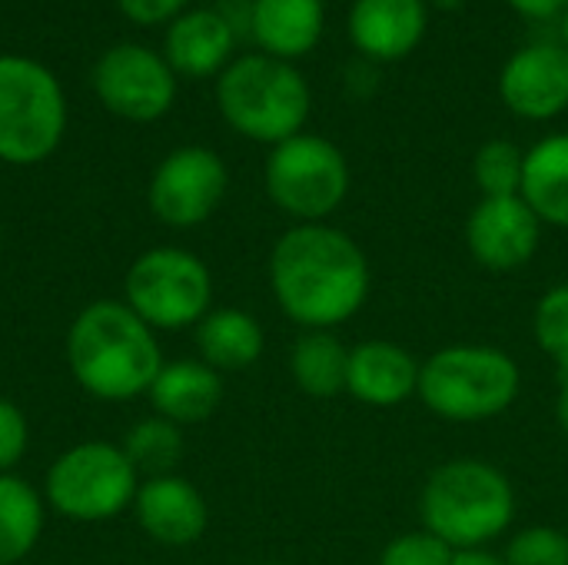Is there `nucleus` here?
Returning a JSON list of instances; mask_svg holds the SVG:
<instances>
[{
  "mask_svg": "<svg viewBox=\"0 0 568 565\" xmlns=\"http://www.w3.org/2000/svg\"><path fill=\"white\" fill-rule=\"evenodd\" d=\"M270 290L300 330H336L366 306L373 273L346 230L296 223L270 250Z\"/></svg>",
  "mask_w": 568,
  "mask_h": 565,
  "instance_id": "f257e3e1",
  "label": "nucleus"
},
{
  "mask_svg": "<svg viewBox=\"0 0 568 565\" xmlns=\"http://www.w3.org/2000/svg\"><path fill=\"white\" fill-rule=\"evenodd\" d=\"M67 366L83 393L103 403L143 396L163 370L156 330L123 300L83 306L67 330Z\"/></svg>",
  "mask_w": 568,
  "mask_h": 565,
  "instance_id": "f03ea898",
  "label": "nucleus"
},
{
  "mask_svg": "<svg viewBox=\"0 0 568 565\" xmlns=\"http://www.w3.org/2000/svg\"><path fill=\"white\" fill-rule=\"evenodd\" d=\"M419 519L453 553L489 549L516 523V486L499 466L476 456L439 463L423 483Z\"/></svg>",
  "mask_w": 568,
  "mask_h": 565,
  "instance_id": "7ed1b4c3",
  "label": "nucleus"
},
{
  "mask_svg": "<svg viewBox=\"0 0 568 565\" xmlns=\"http://www.w3.org/2000/svg\"><path fill=\"white\" fill-rule=\"evenodd\" d=\"M519 393L516 356L486 343H453L423 360L416 396L446 423H486L509 413Z\"/></svg>",
  "mask_w": 568,
  "mask_h": 565,
  "instance_id": "20e7f679",
  "label": "nucleus"
},
{
  "mask_svg": "<svg viewBox=\"0 0 568 565\" xmlns=\"http://www.w3.org/2000/svg\"><path fill=\"white\" fill-rule=\"evenodd\" d=\"M310 83L303 73L280 57L246 53L230 60L216 80V107L223 120L246 140L283 143L303 133L310 117Z\"/></svg>",
  "mask_w": 568,
  "mask_h": 565,
  "instance_id": "39448f33",
  "label": "nucleus"
},
{
  "mask_svg": "<svg viewBox=\"0 0 568 565\" xmlns=\"http://www.w3.org/2000/svg\"><path fill=\"white\" fill-rule=\"evenodd\" d=\"M67 130L60 80L33 57L0 53V160L33 167L53 157Z\"/></svg>",
  "mask_w": 568,
  "mask_h": 565,
  "instance_id": "423d86ee",
  "label": "nucleus"
},
{
  "mask_svg": "<svg viewBox=\"0 0 568 565\" xmlns=\"http://www.w3.org/2000/svg\"><path fill=\"white\" fill-rule=\"evenodd\" d=\"M140 473L116 443L87 440L63 450L43 480V503L73 523H106L133 509Z\"/></svg>",
  "mask_w": 568,
  "mask_h": 565,
  "instance_id": "0eeeda50",
  "label": "nucleus"
},
{
  "mask_svg": "<svg viewBox=\"0 0 568 565\" xmlns=\"http://www.w3.org/2000/svg\"><path fill=\"white\" fill-rule=\"evenodd\" d=\"M123 303L156 333L196 326L213 310L210 266L190 250L153 246L130 263Z\"/></svg>",
  "mask_w": 568,
  "mask_h": 565,
  "instance_id": "6e6552de",
  "label": "nucleus"
},
{
  "mask_svg": "<svg viewBox=\"0 0 568 565\" xmlns=\"http://www.w3.org/2000/svg\"><path fill=\"white\" fill-rule=\"evenodd\" d=\"M263 186L276 210L296 223H326L349 193V163L333 140L296 133L270 150Z\"/></svg>",
  "mask_w": 568,
  "mask_h": 565,
  "instance_id": "1a4fd4ad",
  "label": "nucleus"
},
{
  "mask_svg": "<svg viewBox=\"0 0 568 565\" xmlns=\"http://www.w3.org/2000/svg\"><path fill=\"white\" fill-rule=\"evenodd\" d=\"M230 186V170L220 153L210 147H176L160 160L150 176L146 203L150 213L173 230H193L206 223Z\"/></svg>",
  "mask_w": 568,
  "mask_h": 565,
  "instance_id": "9d476101",
  "label": "nucleus"
},
{
  "mask_svg": "<svg viewBox=\"0 0 568 565\" xmlns=\"http://www.w3.org/2000/svg\"><path fill=\"white\" fill-rule=\"evenodd\" d=\"M93 93L113 117L153 123L176 100V73L150 47L113 43L93 67Z\"/></svg>",
  "mask_w": 568,
  "mask_h": 565,
  "instance_id": "9b49d317",
  "label": "nucleus"
},
{
  "mask_svg": "<svg viewBox=\"0 0 568 565\" xmlns=\"http://www.w3.org/2000/svg\"><path fill=\"white\" fill-rule=\"evenodd\" d=\"M542 243V220L519 196H483L466 220V246L489 273L529 266Z\"/></svg>",
  "mask_w": 568,
  "mask_h": 565,
  "instance_id": "f8f14e48",
  "label": "nucleus"
},
{
  "mask_svg": "<svg viewBox=\"0 0 568 565\" xmlns=\"http://www.w3.org/2000/svg\"><path fill=\"white\" fill-rule=\"evenodd\" d=\"M499 97L523 120H552L568 110V47L529 43L499 73Z\"/></svg>",
  "mask_w": 568,
  "mask_h": 565,
  "instance_id": "ddd939ff",
  "label": "nucleus"
},
{
  "mask_svg": "<svg viewBox=\"0 0 568 565\" xmlns=\"http://www.w3.org/2000/svg\"><path fill=\"white\" fill-rule=\"evenodd\" d=\"M133 516L153 543L173 549L200 543L210 526V506L203 493L176 473L140 480Z\"/></svg>",
  "mask_w": 568,
  "mask_h": 565,
  "instance_id": "4468645a",
  "label": "nucleus"
},
{
  "mask_svg": "<svg viewBox=\"0 0 568 565\" xmlns=\"http://www.w3.org/2000/svg\"><path fill=\"white\" fill-rule=\"evenodd\" d=\"M423 363L393 340H363L349 346L346 393L369 410H396L419 393Z\"/></svg>",
  "mask_w": 568,
  "mask_h": 565,
  "instance_id": "2eb2a0df",
  "label": "nucleus"
},
{
  "mask_svg": "<svg viewBox=\"0 0 568 565\" xmlns=\"http://www.w3.org/2000/svg\"><path fill=\"white\" fill-rule=\"evenodd\" d=\"M426 0H356L349 10V40L369 60H403L426 33Z\"/></svg>",
  "mask_w": 568,
  "mask_h": 565,
  "instance_id": "dca6fc26",
  "label": "nucleus"
},
{
  "mask_svg": "<svg viewBox=\"0 0 568 565\" xmlns=\"http://www.w3.org/2000/svg\"><path fill=\"white\" fill-rule=\"evenodd\" d=\"M146 400L153 406V416H163L180 430L203 423L223 403V373H216L203 360L163 363V370L146 390Z\"/></svg>",
  "mask_w": 568,
  "mask_h": 565,
  "instance_id": "f3484780",
  "label": "nucleus"
},
{
  "mask_svg": "<svg viewBox=\"0 0 568 565\" xmlns=\"http://www.w3.org/2000/svg\"><path fill=\"white\" fill-rule=\"evenodd\" d=\"M233 53V27L216 10H183L170 20L163 60L176 77L203 80L223 73Z\"/></svg>",
  "mask_w": 568,
  "mask_h": 565,
  "instance_id": "a211bd4d",
  "label": "nucleus"
},
{
  "mask_svg": "<svg viewBox=\"0 0 568 565\" xmlns=\"http://www.w3.org/2000/svg\"><path fill=\"white\" fill-rule=\"evenodd\" d=\"M253 37L263 47V53L293 60L310 53L326 23V3L323 0H253Z\"/></svg>",
  "mask_w": 568,
  "mask_h": 565,
  "instance_id": "6ab92c4d",
  "label": "nucleus"
},
{
  "mask_svg": "<svg viewBox=\"0 0 568 565\" xmlns=\"http://www.w3.org/2000/svg\"><path fill=\"white\" fill-rule=\"evenodd\" d=\"M196 350L200 360L210 363L216 373H236V370H250L263 356L266 333L253 313L223 306V310H210L196 323Z\"/></svg>",
  "mask_w": 568,
  "mask_h": 565,
  "instance_id": "aec40b11",
  "label": "nucleus"
},
{
  "mask_svg": "<svg viewBox=\"0 0 568 565\" xmlns=\"http://www.w3.org/2000/svg\"><path fill=\"white\" fill-rule=\"evenodd\" d=\"M523 200L542 226L568 230V133H552L526 150Z\"/></svg>",
  "mask_w": 568,
  "mask_h": 565,
  "instance_id": "412c9836",
  "label": "nucleus"
},
{
  "mask_svg": "<svg viewBox=\"0 0 568 565\" xmlns=\"http://www.w3.org/2000/svg\"><path fill=\"white\" fill-rule=\"evenodd\" d=\"M349 346L333 330H303L290 350V376L296 390L313 400H333L346 393Z\"/></svg>",
  "mask_w": 568,
  "mask_h": 565,
  "instance_id": "4be33fe9",
  "label": "nucleus"
},
{
  "mask_svg": "<svg viewBox=\"0 0 568 565\" xmlns=\"http://www.w3.org/2000/svg\"><path fill=\"white\" fill-rule=\"evenodd\" d=\"M47 523L43 496L20 476L0 473V565H20L40 543Z\"/></svg>",
  "mask_w": 568,
  "mask_h": 565,
  "instance_id": "5701e85b",
  "label": "nucleus"
},
{
  "mask_svg": "<svg viewBox=\"0 0 568 565\" xmlns=\"http://www.w3.org/2000/svg\"><path fill=\"white\" fill-rule=\"evenodd\" d=\"M123 453L130 456V463L136 466V473L150 476H166L173 473V466L183 456V430L163 416H150L140 420L126 440H123Z\"/></svg>",
  "mask_w": 568,
  "mask_h": 565,
  "instance_id": "b1692460",
  "label": "nucleus"
},
{
  "mask_svg": "<svg viewBox=\"0 0 568 565\" xmlns=\"http://www.w3.org/2000/svg\"><path fill=\"white\" fill-rule=\"evenodd\" d=\"M526 153L513 140H486L473 157V180L483 196H519Z\"/></svg>",
  "mask_w": 568,
  "mask_h": 565,
  "instance_id": "393cba45",
  "label": "nucleus"
},
{
  "mask_svg": "<svg viewBox=\"0 0 568 565\" xmlns=\"http://www.w3.org/2000/svg\"><path fill=\"white\" fill-rule=\"evenodd\" d=\"M532 336L539 350L556 363L559 373H568V283L549 286L532 313Z\"/></svg>",
  "mask_w": 568,
  "mask_h": 565,
  "instance_id": "a878e982",
  "label": "nucleus"
},
{
  "mask_svg": "<svg viewBox=\"0 0 568 565\" xmlns=\"http://www.w3.org/2000/svg\"><path fill=\"white\" fill-rule=\"evenodd\" d=\"M506 565H568V533L559 526H526L509 536Z\"/></svg>",
  "mask_w": 568,
  "mask_h": 565,
  "instance_id": "bb28decb",
  "label": "nucleus"
},
{
  "mask_svg": "<svg viewBox=\"0 0 568 565\" xmlns=\"http://www.w3.org/2000/svg\"><path fill=\"white\" fill-rule=\"evenodd\" d=\"M453 563V549L426 533V529H413V533H399L393 536L383 553H379V563L376 565H449Z\"/></svg>",
  "mask_w": 568,
  "mask_h": 565,
  "instance_id": "cd10ccee",
  "label": "nucleus"
},
{
  "mask_svg": "<svg viewBox=\"0 0 568 565\" xmlns=\"http://www.w3.org/2000/svg\"><path fill=\"white\" fill-rule=\"evenodd\" d=\"M27 446H30V426L23 410L13 400L0 396V473H13Z\"/></svg>",
  "mask_w": 568,
  "mask_h": 565,
  "instance_id": "c85d7f7f",
  "label": "nucleus"
},
{
  "mask_svg": "<svg viewBox=\"0 0 568 565\" xmlns=\"http://www.w3.org/2000/svg\"><path fill=\"white\" fill-rule=\"evenodd\" d=\"M116 3L140 27H153V23L176 20L183 13V7H186V0H116Z\"/></svg>",
  "mask_w": 568,
  "mask_h": 565,
  "instance_id": "c756f323",
  "label": "nucleus"
},
{
  "mask_svg": "<svg viewBox=\"0 0 568 565\" xmlns=\"http://www.w3.org/2000/svg\"><path fill=\"white\" fill-rule=\"evenodd\" d=\"M513 10H519L523 17H532V20H549V17H566L568 0H509Z\"/></svg>",
  "mask_w": 568,
  "mask_h": 565,
  "instance_id": "7c9ffc66",
  "label": "nucleus"
},
{
  "mask_svg": "<svg viewBox=\"0 0 568 565\" xmlns=\"http://www.w3.org/2000/svg\"><path fill=\"white\" fill-rule=\"evenodd\" d=\"M449 565H506V559L489 549H463V553H453Z\"/></svg>",
  "mask_w": 568,
  "mask_h": 565,
  "instance_id": "2f4dec72",
  "label": "nucleus"
},
{
  "mask_svg": "<svg viewBox=\"0 0 568 565\" xmlns=\"http://www.w3.org/2000/svg\"><path fill=\"white\" fill-rule=\"evenodd\" d=\"M556 423L568 436V373H559V390H556Z\"/></svg>",
  "mask_w": 568,
  "mask_h": 565,
  "instance_id": "473e14b6",
  "label": "nucleus"
},
{
  "mask_svg": "<svg viewBox=\"0 0 568 565\" xmlns=\"http://www.w3.org/2000/svg\"><path fill=\"white\" fill-rule=\"evenodd\" d=\"M562 37H566V47H568V10H566V17H562Z\"/></svg>",
  "mask_w": 568,
  "mask_h": 565,
  "instance_id": "72a5a7b5",
  "label": "nucleus"
},
{
  "mask_svg": "<svg viewBox=\"0 0 568 565\" xmlns=\"http://www.w3.org/2000/svg\"><path fill=\"white\" fill-rule=\"evenodd\" d=\"M0 256H3V233H0Z\"/></svg>",
  "mask_w": 568,
  "mask_h": 565,
  "instance_id": "f704fd0d",
  "label": "nucleus"
},
{
  "mask_svg": "<svg viewBox=\"0 0 568 565\" xmlns=\"http://www.w3.org/2000/svg\"><path fill=\"white\" fill-rule=\"evenodd\" d=\"M256 565H290V563H256Z\"/></svg>",
  "mask_w": 568,
  "mask_h": 565,
  "instance_id": "c9c22d12",
  "label": "nucleus"
}]
</instances>
